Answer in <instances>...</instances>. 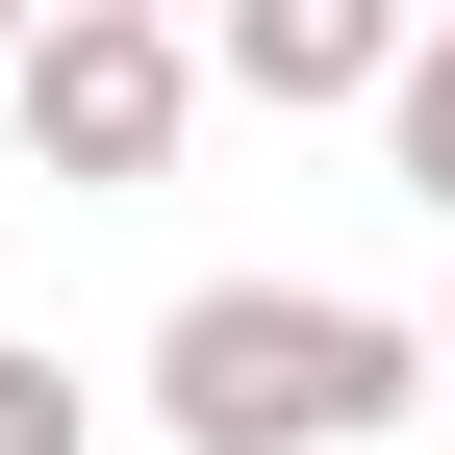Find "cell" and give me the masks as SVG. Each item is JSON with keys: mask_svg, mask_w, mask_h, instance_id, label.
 Returning <instances> with one entry per match:
<instances>
[{"mask_svg": "<svg viewBox=\"0 0 455 455\" xmlns=\"http://www.w3.org/2000/svg\"><path fill=\"white\" fill-rule=\"evenodd\" d=\"M405 379H430V329L329 304V278H203L152 329V430L178 455H355V430H405Z\"/></svg>", "mask_w": 455, "mask_h": 455, "instance_id": "obj_1", "label": "cell"}, {"mask_svg": "<svg viewBox=\"0 0 455 455\" xmlns=\"http://www.w3.org/2000/svg\"><path fill=\"white\" fill-rule=\"evenodd\" d=\"M0 101H26V152L76 203H127V178H178V127H203V26H152V0H51L26 51H0Z\"/></svg>", "mask_w": 455, "mask_h": 455, "instance_id": "obj_2", "label": "cell"}, {"mask_svg": "<svg viewBox=\"0 0 455 455\" xmlns=\"http://www.w3.org/2000/svg\"><path fill=\"white\" fill-rule=\"evenodd\" d=\"M203 51L253 101H379V76H405V0H203Z\"/></svg>", "mask_w": 455, "mask_h": 455, "instance_id": "obj_3", "label": "cell"}, {"mask_svg": "<svg viewBox=\"0 0 455 455\" xmlns=\"http://www.w3.org/2000/svg\"><path fill=\"white\" fill-rule=\"evenodd\" d=\"M379 152H405V203H455V26H405V76H379Z\"/></svg>", "mask_w": 455, "mask_h": 455, "instance_id": "obj_4", "label": "cell"}, {"mask_svg": "<svg viewBox=\"0 0 455 455\" xmlns=\"http://www.w3.org/2000/svg\"><path fill=\"white\" fill-rule=\"evenodd\" d=\"M0 455H76V355H0Z\"/></svg>", "mask_w": 455, "mask_h": 455, "instance_id": "obj_5", "label": "cell"}, {"mask_svg": "<svg viewBox=\"0 0 455 455\" xmlns=\"http://www.w3.org/2000/svg\"><path fill=\"white\" fill-rule=\"evenodd\" d=\"M26 26H51V0H0V51H26Z\"/></svg>", "mask_w": 455, "mask_h": 455, "instance_id": "obj_6", "label": "cell"}, {"mask_svg": "<svg viewBox=\"0 0 455 455\" xmlns=\"http://www.w3.org/2000/svg\"><path fill=\"white\" fill-rule=\"evenodd\" d=\"M430 379H455V304H430Z\"/></svg>", "mask_w": 455, "mask_h": 455, "instance_id": "obj_7", "label": "cell"}, {"mask_svg": "<svg viewBox=\"0 0 455 455\" xmlns=\"http://www.w3.org/2000/svg\"><path fill=\"white\" fill-rule=\"evenodd\" d=\"M152 26H203V0H152Z\"/></svg>", "mask_w": 455, "mask_h": 455, "instance_id": "obj_8", "label": "cell"}, {"mask_svg": "<svg viewBox=\"0 0 455 455\" xmlns=\"http://www.w3.org/2000/svg\"><path fill=\"white\" fill-rule=\"evenodd\" d=\"M430 455H455V430H430Z\"/></svg>", "mask_w": 455, "mask_h": 455, "instance_id": "obj_9", "label": "cell"}]
</instances>
